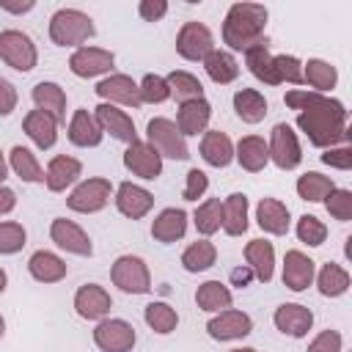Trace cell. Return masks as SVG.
<instances>
[{
	"label": "cell",
	"mask_w": 352,
	"mask_h": 352,
	"mask_svg": "<svg viewBox=\"0 0 352 352\" xmlns=\"http://www.w3.org/2000/svg\"><path fill=\"white\" fill-rule=\"evenodd\" d=\"M228 236H242L248 231V195L245 192H231L223 201V226Z\"/></svg>",
	"instance_id": "836d02e7"
},
{
	"label": "cell",
	"mask_w": 352,
	"mask_h": 352,
	"mask_svg": "<svg viewBox=\"0 0 352 352\" xmlns=\"http://www.w3.org/2000/svg\"><path fill=\"white\" fill-rule=\"evenodd\" d=\"M297 239L311 245V248H319L327 239V226L316 214H302L297 220Z\"/></svg>",
	"instance_id": "bcb514c9"
},
{
	"label": "cell",
	"mask_w": 352,
	"mask_h": 352,
	"mask_svg": "<svg viewBox=\"0 0 352 352\" xmlns=\"http://www.w3.org/2000/svg\"><path fill=\"white\" fill-rule=\"evenodd\" d=\"M14 206H16V192L11 187H3L0 184V214H8Z\"/></svg>",
	"instance_id": "680465c9"
},
{
	"label": "cell",
	"mask_w": 352,
	"mask_h": 352,
	"mask_svg": "<svg viewBox=\"0 0 352 352\" xmlns=\"http://www.w3.org/2000/svg\"><path fill=\"white\" fill-rule=\"evenodd\" d=\"M234 157H236V162H239L248 173H258V170H264L267 162H270L267 143H264V138H258V135H245V138H239V143L234 146Z\"/></svg>",
	"instance_id": "f546056e"
},
{
	"label": "cell",
	"mask_w": 352,
	"mask_h": 352,
	"mask_svg": "<svg viewBox=\"0 0 352 352\" xmlns=\"http://www.w3.org/2000/svg\"><path fill=\"white\" fill-rule=\"evenodd\" d=\"M228 352H256L253 346H239V349H228Z\"/></svg>",
	"instance_id": "6125c7cd"
},
{
	"label": "cell",
	"mask_w": 352,
	"mask_h": 352,
	"mask_svg": "<svg viewBox=\"0 0 352 352\" xmlns=\"http://www.w3.org/2000/svg\"><path fill=\"white\" fill-rule=\"evenodd\" d=\"M187 231V212L184 209H176V206H168L162 209L154 223H151V236L162 245H170L176 239H182Z\"/></svg>",
	"instance_id": "484cf974"
},
{
	"label": "cell",
	"mask_w": 352,
	"mask_h": 352,
	"mask_svg": "<svg viewBox=\"0 0 352 352\" xmlns=\"http://www.w3.org/2000/svg\"><path fill=\"white\" fill-rule=\"evenodd\" d=\"M270 160L280 168V170H294L302 160V148L300 140L294 135V129L289 124H275L270 132V143H267Z\"/></svg>",
	"instance_id": "9c48e42d"
},
{
	"label": "cell",
	"mask_w": 352,
	"mask_h": 352,
	"mask_svg": "<svg viewBox=\"0 0 352 352\" xmlns=\"http://www.w3.org/2000/svg\"><path fill=\"white\" fill-rule=\"evenodd\" d=\"M316 261L308 258L302 250H286L283 256V286L292 292H305L314 283Z\"/></svg>",
	"instance_id": "ffe728a7"
},
{
	"label": "cell",
	"mask_w": 352,
	"mask_h": 352,
	"mask_svg": "<svg viewBox=\"0 0 352 352\" xmlns=\"http://www.w3.org/2000/svg\"><path fill=\"white\" fill-rule=\"evenodd\" d=\"M50 239L66 250V253H74V256H91L94 253V245H91V236L74 223V220H66V217H55L50 223Z\"/></svg>",
	"instance_id": "5bb4252c"
},
{
	"label": "cell",
	"mask_w": 352,
	"mask_h": 352,
	"mask_svg": "<svg viewBox=\"0 0 352 352\" xmlns=\"http://www.w3.org/2000/svg\"><path fill=\"white\" fill-rule=\"evenodd\" d=\"M322 162H324V165H330V168H338V170H349V168H352V148H349L346 143H344V146L324 148Z\"/></svg>",
	"instance_id": "f5cc1de1"
},
{
	"label": "cell",
	"mask_w": 352,
	"mask_h": 352,
	"mask_svg": "<svg viewBox=\"0 0 352 352\" xmlns=\"http://www.w3.org/2000/svg\"><path fill=\"white\" fill-rule=\"evenodd\" d=\"M30 96H33V102H36V110L50 113L58 124L66 121V94H63V88H60L58 82L41 80V82L33 85Z\"/></svg>",
	"instance_id": "f1b7e54d"
},
{
	"label": "cell",
	"mask_w": 352,
	"mask_h": 352,
	"mask_svg": "<svg viewBox=\"0 0 352 352\" xmlns=\"http://www.w3.org/2000/svg\"><path fill=\"white\" fill-rule=\"evenodd\" d=\"M110 192H113L110 179L94 176V179L80 182V184H77V187L69 192L66 204H69V209H72V212H80V214H94V212H102V209L107 206Z\"/></svg>",
	"instance_id": "52a82bcc"
},
{
	"label": "cell",
	"mask_w": 352,
	"mask_h": 352,
	"mask_svg": "<svg viewBox=\"0 0 352 352\" xmlns=\"http://www.w3.org/2000/svg\"><path fill=\"white\" fill-rule=\"evenodd\" d=\"M16 102H19V94H16V85L6 77H0V116H11L16 110Z\"/></svg>",
	"instance_id": "db71d44e"
},
{
	"label": "cell",
	"mask_w": 352,
	"mask_h": 352,
	"mask_svg": "<svg viewBox=\"0 0 352 352\" xmlns=\"http://www.w3.org/2000/svg\"><path fill=\"white\" fill-rule=\"evenodd\" d=\"M116 63V55L110 50H102V47H77L69 58V69L72 74L88 80V77H99L104 72H110Z\"/></svg>",
	"instance_id": "4fadbf2b"
},
{
	"label": "cell",
	"mask_w": 352,
	"mask_h": 352,
	"mask_svg": "<svg viewBox=\"0 0 352 352\" xmlns=\"http://www.w3.org/2000/svg\"><path fill=\"white\" fill-rule=\"evenodd\" d=\"M165 80H168L170 96H176L179 102L204 99V85H201V80L195 74H190V72H170Z\"/></svg>",
	"instance_id": "ee69618b"
},
{
	"label": "cell",
	"mask_w": 352,
	"mask_h": 352,
	"mask_svg": "<svg viewBox=\"0 0 352 352\" xmlns=\"http://www.w3.org/2000/svg\"><path fill=\"white\" fill-rule=\"evenodd\" d=\"M214 50V36L204 22H184L176 33V52L184 60H204Z\"/></svg>",
	"instance_id": "ba28073f"
},
{
	"label": "cell",
	"mask_w": 352,
	"mask_h": 352,
	"mask_svg": "<svg viewBox=\"0 0 352 352\" xmlns=\"http://www.w3.org/2000/svg\"><path fill=\"white\" fill-rule=\"evenodd\" d=\"M146 135H148V146L160 157H168V160H187L190 157L184 135L179 132V126L170 118H165V116L151 118L148 126H146Z\"/></svg>",
	"instance_id": "277c9868"
},
{
	"label": "cell",
	"mask_w": 352,
	"mask_h": 352,
	"mask_svg": "<svg viewBox=\"0 0 352 352\" xmlns=\"http://www.w3.org/2000/svg\"><path fill=\"white\" fill-rule=\"evenodd\" d=\"M110 280L124 294H148L151 292V272L140 256H118L110 267Z\"/></svg>",
	"instance_id": "5b68a950"
},
{
	"label": "cell",
	"mask_w": 352,
	"mask_h": 352,
	"mask_svg": "<svg viewBox=\"0 0 352 352\" xmlns=\"http://www.w3.org/2000/svg\"><path fill=\"white\" fill-rule=\"evenodd\" d=\"M206 333L214 341H236V338H245L253 333V319L245 311L226 308L206 322Z\"/></svg>",
	"instance_id": "8fae6325"
},
{
	"label": "cell",
	"mask_w": 352,
	"mask_h": 352,
	"mask_svg": "<svg viewBox=\"0 0 352 352\" xmlns=\"http://www.w3.org/2000/svg\"><path fill=\"white\" fill-rule=\"evenodd\" d=\"M206 190H209V176L204 170H198V168H190L187 170V184L182 190V198L184 201H198Z\"/></svg>",
	"instance_id": "f907efd6"
},
{
	"label": "cell",
	"mask_w": 352,
	"mask_h": 352,
	"mask_svg": "<svg viewBox=\"0 0 352 352\" xmlns=\"http://www.w3.org/2000/svg\"><path fill=\"white\" fill-rule=\"evenodd\" d=\"M94 118H96V124L102 126V132H110V138H116V140H121V143H135V140H138L135 121H132L124 110H118L116 104H107V102L96 104Z\"/></svg>",
	"instance_id": "ac0fdd59"
},
{
	"label": "cell",
	"mask_w": 352,
	"mask_h": 352,
	"mask_svg": "<svg viewBox=\"0 0 352 352\" xmlns=\"http://www.w3.org/2000/svg\"><path fill=\"white\" fill-rule=\"evenodd\" d=\"M140 102H148V104H162L168 96H170V88H168V80L160 77V74H146L140 82Z\"/></svg>",
	"instance_id": "c3c4849f"
},
{
	"label": "cell",
	"mask_w": 352,
	"mask_h": 352,
	"mask_svg": "<svg viewBox=\"0 0 352 352\" xmlns=\"http://www.w3.org/2000/svg\"><path fill=\"white\" fill-rule=\"evenodd\" d=\"M143 319H146V324H148L154 333H160V336L173 333L176 324H179V314H176V308L168 305V302H162V300L148 302V305L143 308Z\"/></svg>",
	"instance_id": "ab89813d"
},
{
	"label": "cell",
	"mask_w": 352,
	"mask_h": 352,
	"mask_svg": "<svg viewBox=\"0 0 352 352\" xmlns=\"http://www.w3.org/2000/svg\"><path fill=\"white\" fill-rule=\"evenodd\" d=\"M138 14L146 22H160L168 14V3L165 0H140L138 3Z\"/></svg>",
	"instance_id": "11a10c76"
},
{
	"label": "cell",
	"mask_w": 352,
	"mask_h": 352,
	"mask_svg": "<svg viewBox=\"0 0 352 352\" xmlns=\"http://www.w3.org/2000/svg\"><path fill=\"white\" fill-rule=\"evenodd\" d=\"M33 0H22V3H14V0H0V8L3 11H8V14H28V11H33Z\"/></svg>",
	"instance_id": "6f0895ef"
},
{
	"label": "cell",
	"mask_w": 352,
	"mask_h": 352,
	"mask_svg": "<svg viewBox=\"0 0 352 352\" xmlns=\"http://www.w3.org/2000/svg\"><path fill=\"white\" fill-rule=\"evenodd\" d=\"M22 129L38 148H52L58 140V121L44 110H30L22 118Z\"/></svg>",
	"instance_id": "d4e9b609"
},
{
	"label": "cell",
	"mask_w": 352,
	"mask_h": 352,
	"mask_svg": "<svg viewBox=\"0 0 352 352\" xmlns=\"http://www.w3.org/2000/svg\"><path fill=\"white\" fill-rule=\"evenodd\" d=\"M113 308V300L107 294L104 286L99 283H82L77 292H74V311L77 316L88 319V322H102Z\"/></svg>",
	"instance_id": "9a60e30c"
},
{
	"label": "cell",
	"mask_w": 352,
	"mask_h": 352,
	"mask_svg": "<svg viewBox=\"0 0 352 352\" xmlns=\"http://www.w3.org/2000/svg\"><path fill=\"white\" fill-rule=\"evenodd\" d=\"M3 336H6V319L0 316V338H3Z\"/></svg>",
	"instance_id": "be15d7a7"
},
{
	"label": "cell",
	"mask_w": 352,
	"mask_h": 352,
	"mask_svg": "<svg viewBox=\"0 0 352 352\" xmlns=\"http://www.w3.org/2000/svg\"><path fill=\"white\" fill-rule=\"evenodd\" d=\"M272 324L289 338H305L314 327V311L300 302H280L272 314Z\"/></svg>",
	"instance_id": "7c38bea8"
},
{
	"label": "cell",
	"mask_w": 352,
	"mask_h": 352,
	"mask_svg": "<svg viewBox=\"0 0 352 352\" xmlns=\"http://www.w3.org/2000/svg\"><path fill=\"white\" fill-rule=\"evenodd\" d=\"M154 206V195L140 187V184H132V182H121L118 190H116V209L129 217V220H140L151 212Z\"/></svg>",
	"instance_id": "d6986e66"
},
{
	"label": "cell",
	"mask_w": 352,
	"mask_h": 352,
	"mask_svg": "<svg viewBox=\"0 0 352 352\" xmlns=\"http://www.w3.org/2000/svg\"><path fill=\"white\" fill-rule=\"evenodd\" d=\"M192 223H195L198 234H204V236H212L214 231H220V226H223V201H220V198L204 201V204L195 209Z\"/></svg>",
	"instance_id": "7bdbcfd3"
},
{
	"label": "cell",
	"mask_w": 352,
	"mask_h": 352,
	"mask_svg": "<svg viewBox=\"0 0 352 352\" xmlns=\"http://www.w3.org/2000/svg\"><path fill=\"white\" fill-rule=\"evenodd\" d=\"M302 82H308L311 88H316V94H324V91L336 88L338 72H336V66H330L327 60L311 58L308 63H302Z\"/></svg>",
	"instance_id": "74e56055"
},
{
	"label": "cell",
	"mask_w": 352,
	"mask_h": 352,
	"mask_svg": "<svg viewBox=\"0 0 352 352\" xmlns=\"http://www.w3.org/2000/svg\"><path fill=\"white\" fill-rule=\"evenodd\" d=\"M6 176H8V162H6V154L0 151V184H3Z\"/></svg>",
	"instance_id": "91938a15"
},
{
	"label": "cell",
	"mask_w": 352,
	"mask_h": 352,
	"mask_svg": "<svg viewBox=\"0 0 352 352\" xmlns=\"http://www.w3.org/2000/svg\"><path fill=\"white\" fill-rule=\"evenodd\" d=\"M283 102L297 110V126L305 132L311 146L316 148H333L338 143H346V107L338 99H330L316 91H289Z\"/></svg>",
	"instance_id": "6da1fadb"
},
{
	"label": "cell",
	"mask_w": 352,
	"mask_h": 352,
	"mask_svg": "<svg viewBox=\"0 0 352 352\" xmlns=\"http://www.w3.org/2000/svg\"><path fill=\"white\" fill-rule=\"evenodd\" d=\"M80 173H82L80 160L66 157V154H58V157L50 160V165L44 170V184H47L50 192H63L69 184H74L80 179Z\"/></svg>",
	"instance_id": "7402d4cb"
},
{
	"label": "cell",
	"mask_w": 352,
	"mask_h": 352,
	"mask_svg": "<svg viewBox=\"0 0 352 352\" xmlns=\"http://www.w3.org/2000/svg\"><path fill=\"white\" fill-rule=\"evenodd\" d=\"M96 96L104 99L107 104L110 102H118V104H126V107H140V88L138 82L129 77V74H110L104 77L102 82H96Z\"/></svg>",
	"instance_id": "e0dca14e"
},
{
	"label": "cell",
	"mask_w": 352,
	"mask_h": 352,
	"mask_svg": "<svg viewBox=\"0 0 352 352\" xmlns=\"http://www.w3.org/2000/svg\"><path fill=\"white\" fill-rule=\"evenodd\" d=\"M245 261L261 283H270L275 275V248L267 239H250L245 245Z\"/></svg>",
	"instance_id": "4316f807"
},
{
	"label": "cell",
	"mask_w": 352,
	"mask_h": 352,
	"mask_svg": "<svg viewBox=\"0 0 352 352\" xmlns=\"http://www.w3.org/2000/svg\"><path fill=\"white\" fill-rule=\"evenodd\" d=\"M28 242V234L22 228V223H14V220H6L0 223V256H14L25 248Z\"/></svg>",
	"instance_id": "f6af8a7d"
},
{
	"label": "cell",
	"mask_w": 352,
	"mask_h": 352,
	"mask_svg": "<svg viewBox=\"0 0 352 352\" xmlns=\"http://www.w3.org/2000/svg\"><path fill=\"white\" fill-rule=\"evenodd\" d=\"M341 346H344L341 333L327 327V330H322V333L308 344V349H305V352H341Z\"/></svg>",
	"instance_id": "816d5d0a"
},
{
	"label": "cell",
	"mask_w": 352,
	"mask_h": 352,
	"mask_svg": "<svg viewBox=\"0 0 352 352\" xmlns=\"http://www.w3.org/2000/svg\"><path fill=\"white\" fill-rule=\"evenodd\" d=\"M96 33L94 19L80 8H58L50 16V38L58 47H80Z\"/></svg>",
	"instance_id": "3957f363"
},
{
	"label": "cell",
	"mask_w": 352,
	"mask_h": 352,
	"mask_svg": "<svg viewBox=\"0 0 352 352\" xmlns=\"http://www.w3.org/2000/svg\"><path fill=\"white\" fill-rule=\"evenodd\" d=\"M245 66L250 69V74L256 80H261L264 85H280L278 69H275V55L267 47V38L250 50H245Z\"/></svg>",
	"instance_id": "83f0119b"
},
{
	"label": "cell",
	"mask_w": 352,
	"mask_h": 352,
	"mask_svg": "<svg viewBox=\"0 0 352 352\" xmlns=\"http://www.w3.org/2000/svg\"><path fill=\"white\" fill-rule=\"evenodd\" d=\"M214 261H217V248L209 239H198L182 253V267L187 272H204V270L214 267Z\"/></svg>",
	"instance_id": "60d3db41"
},
{
	"label": "cell",
	"mask_w": 352,
	"mask_h": 352,
	"mask_svg": "<svg viewBox=\"0 0 352 352\" xmlns=\"http://www.w3.org/2000/svg\"><path fill=\"white\" fill-rule=\"evenodd\" d=\"M201 157H204V162L212 165V168H226V165H231V160H234V143H231V138H228L226 132H220V129L204 132Z\"/></svg>",
	"instance_id": "1f68e13d"
},
{
	"label": "cell",
	"mask_w": 352,
	"mask_h": 352,
	"mask_svg": "<svg viewBox=\"0 0 352 352\" xmlns=\"http://www.w3.org/2000/svg\"><path fill=\"white\" fill-rule=\"evenodd\" d=\"M0 58L16 72H30L38 63V52H36L33 38L16 28H8L0 33Z\"/></svg>",
	"instance_id": "8992f818"
},
{
	"label": "cell",
	"mask_w": 352,
	"mask_h": 352,
	"mask_svg": "<svg viewBox=\"0 0 352 352\" xmlns=\"http://www.w3.org/2000/svg\"><path fill=\"white\" fill-rule=\"evenodd\" d=\"M209 118H212V104L206 99H190V102H182L179 104V113H176V121L173 124L187 138V135L206 132Z\"/></svg>",
	"instance_id": "603a6c76"
},
{
	"label": "cell",
	"mask_w": 352,
	"mask_h": 352,
	"mask_svg": "<svg viewBox=\"0 0 352 352\" xmlns=\"http://www.w3.org/2000/svg\"><path fill=\"white\" fill-rule=\"evenodd\" d=\"M267 110H270V104H267V99H264L261 91H256V88H239L234 94V113L239 116V121L258 124V121H264Z\"/></svg>",
	"instance_id": "d6a6232c"
},
{
	"label": "cell",
	"mask_w": 352,
	"mask_h": 352,
	"mask_svg": "<svg viewBox=\"0 0 352 352\" xmlns=\"http://www.w3.org/2000/svg\"><path fill=\"white\" fill-rule=\"evenodd\" d=\"M124 168H126L129 173L146 179V182H154V179H160V173H162V157H160L148 143L135 140V143H129L126 151H124Z\"/></svg>",
	"instance_id": "2e32d148"
},
{
	"label": "cell",
	"mask_w": 352,
	"mask_h": 352,
	"mask_svg": "<svg viewBox=\"0 0 352 352\" xmlns=\"http://www.w3.org/2000/svg\"><path fill=\"white\" fill-rule=\"evenodd\" d=\"M231 302H234V294H231V289L226 286V283H220V280H206V283H201L198 286V292H195V305L201 308V311H226V308H231Z\"/></svg>",
	"instance_id": "d590c367"
},
{
	"label": "cell",
	"mask_w": 352,
	"mask_h": 352,
	"mask_svg": "<svg viewBox=\"0 0 352 352\" xmlns=\"http://www.w3.org/2000/svg\"><path fill=\"white\" fill-rule=\"evenodd\" d=\"M316 286H319L322 297H341L349 289V272L341 264L327 261V264H322V270L316 275Z\"/></svg>",
	"instance_id": "f35d334b"
},
{
	"label": "cell",
	"mask_w": 352,
	"mask_h": 352,
	"mask_svg": "<svg viewBox=\"0 0 352 352\" xmlns=\"http://www.w3.org/2000/svg\"><path fill=\"white\" fill-rule=\"evenodd\" d=\"M28 272L33 275V280L38 283H58L66 278L69 272V264L52 253V250H36L30 258H28Z\"/></svg>",
	"instance_id": "cb8c5ba5"
},
{
	"label": "cell",
	"mask_w": 352,
	"mask_h": 352,
	"mask_svg": "<svg viewBox=\"0 0 352 352\" xmlns=\"http://www.w3.org/2000/svg\"><path fill=\"white\" fill-rule=\"evenodd\" d=\"M275 69H278V77L280 82H292V85H300L302 82V63L294 58V55H275Z\"/></svg>",
	"instance_id": "681fc988"
},
{
	"label": "cell",
	"mask_w": 352,
	"mask_h": 352,
	"mask_svg": "<svg viewBox=\"0 0 352 352\" xmlns=\"http://www.w3.org/2000/svg\"><path fill=\"white\" fill-rule=\"evenodd\" d=\"M250 280H253V270H250L248 264H242V267H234V270H231V283H234V286L245 289Z\"/></svg>",
	"instance_id": "9f6ffc18"
},
{
	"label": "cell",
	"mask_w": 352,
	"mask_h": 352,
	"mask_svg": "<svg viewBox=\"0 0 352 352\" xmlns=\"http://www.w3.org/2000/svg\"><path fill=\"white\" fill-rule=\"evenodd\" d=\"M138 336L126 319H102L94 327V344L102 352H132Z\"/></svg>",
	"instance_id": "30bf717a"
},
{
	"label": "cell",
	"mask_w": 352,
	"mask_h": 352,
	"mask_svg": "<svg viewBox=\"0 0 352 352\" xmlns=\"http://www.w3.org/2000/svg\"><path fill=\"white\" fill-rule=\"evenodd\" d=\"M267 16L270 11L261 3H234L223 19V44H228V50H236V52H245L261 44Z\"/></svg>",
	"instance_id": "7a4b0ae2"
},
{
	"label": "cell",
	"mask_w": 352,
	"mask_h": 352,
	"mask_svg": "<svg viewBox=\"0 0 352 352\" xmlns=\"http://www.w3.org/2000/svg\"><path fill=\"white\" fill-rule=\"evenodd\" d=\"M102 126L96 124V118L85 110V107H80V110H74V116H72V121H69V140L74 143V146H80V148H94V146H99L102 143Z\"/></svg>",
	"instance_id": "4dcf8cb0"
},
{
	"label": "cell",
	"mask_w": 352,
	"mask_h": 352,
	"mask_svg": "<svg viewBox=\"0 0 352 352\" xmlns=\"http://www.w3.org/2000/svg\"><path fill=\"white\" fill-rule=\"evenodd\" d=\"M204 69H206L209 80L217 82V85H228V82H234V80L239 77V63H236V58H234L231 52H226V50H212V52L204 58Z\"/></svg>",
	"instance_id": "e575fe53"
},
{
	"label": "cell",
	"mask_w": 352,
	"mask_h": 352,
	"mask_svg": "<svg viewBox=\"0 0 352 352\" xmlns=\"http://www.w3.org/2000/svg\"><path fill=\"white\" fill-rule=\"evenodd\" d=\"M256 223L261 231L267 234H275V236H283L292 226V214H289V206L278 198H261L258 206H256Z\"/></svg>",
	"instance_id": "44dd1931"
},
{
	"label": "cell",
	"mask_w": 352,
	"mask_h": 352,
	"mask_svg": "<svg viewBox=\"0 0 352 352\" xmlns=\"http://www.w3.org/2000/svg\"><path fill=\"white\" fill-rule=\"evenodd\" d=\"M324 206L330 212V217L341 220V223H349L352 220V192L344 190V187H333L327 195H324Z\"/></svg>",
	"instance_id": "7dc6e473"
},
{
	"label": "cell",
	"mask_w": 352,
	"mask_h": 352,
	"mask_svg": "<svg viewBox=\"0 0 352 352\" xmlns=\"http://www.w3.org/2000/svg\"><path fill=\"white\" fill-rule=\"evenodd\" d=\"M8 168H11L22 182H28V184L44 182V170H41L36 154H33L30 148H25V146H14V148L8 151Z\"/></svg>",
	"instance_id": "8d00e7d4"
},
{
	"label": "cell",
	"mask_w": 352,
	"mask_h": 352,
	"mask_svg": "<svg viewBox=\"0 0 352 352\" xmlns=\"http://www.w3.org/2000/svg\"><path fill=\"white\" fill-rule=\"evenodd\" d=\"M6 283H8V275H6V270L0 267V294L6 292Z\"/></svg>",
	"instance_id": "94428289"
},
{
	"label": "cell",
	"mask_w": 352,
	"mask_h": 352,
	"mask_svg": "<svg viewBox=\"0 0 352 352\" xmlns=\"http://www.w3.org/2000/svg\"><path fill=\"white\" fill-rule=\"evenodd\" d=\"M336 187V182L319 170H308L297 179V195L308 204H316V201H324V195Z\"/></svg>",
	"instance_id": "b9f144b4"
}]
</instances>
